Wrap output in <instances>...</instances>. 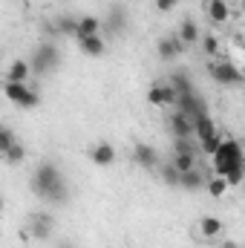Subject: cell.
Here are the masks:
<instances>
[{
  "label": "cell",
  "instance_id": "1",
  "mask_svg": "<svg viewBox=\"0 0 245 248\" xmlns=\"http://www.w3.org/2000/svg\"><path fill=\"white\" fill-rule=\"evenodd\" d=\"M32 190L38 193V199L49 202V205H63L69 199V185L66 176L61 173V168L49 159H44L35 173H32Z\"/></svg>",
  "mask_w": 245,
  "mask_h": 248
},
{
  "label": "cell",
  "instance_id": "2",
  "mask_svg": "<svg viewBox=\"0 0 245 248\" xmlns=\"http://www.w3.org/2000/svg\"><path fill=\"white\" fill-rule=\"evenodd\" d=\"M214 173L222 176L228 187H237L243 182V168H245V159H243V144L231 136H222L219 147L214 150Z\"/></svg>",
  "mask_w": 245,
  "mask_h": 248
},
{
  "label": "cell",
  "instance_id": "3",
  "mask_svg": "<svg viewBox=\"0 0 245 248\" xmlns=\"http://www.w3.org/2000/svg\"><path fill=\"white\" fill-rule=\"evenodd\" d=\"M61 63V49L55 46V41H41L35 49H32V61H29V69L35 75H46L52 69H58Z\"/></svg>",
  "mask_w": 245,
  "mask_h": 248
},
{
  "label": "cell",
  "instance_id": "4",
  "mask_svg": "<svg viewBox=\"0 0 245 248\" xmlns=\"http://www.w3.org/2000/svg\"><path fill=\"white\" fill-rule=\"evenodd\" d=\"M208 72H211V78H214L216 84H225V87L243 84V69H240L237 63H231L228 58H222V55L208 63Z\"/></svg>",
  "mask_w": 245,
  "mask_h": 248
},
{
  "label": "cell",
  "instance_id": "5",
  "mask_svg": "<svg viewBox=\"0 0 245 248\" xmlns=\"http://www.w3.org/2000/svg\"><path fill=\"white\" fill-rule=\"evenodd\" d=\"M3 95H6L15 107H23V110H32V107L41 104V95H38L29 84H12V81H6V84H3Z\"/></svg>",
  "mask_w": 245,
  "mask_h": 248
},
{
  "label": "cell",
  "instance_id": "6",
  "mask_svg": "<svg viewBox=\"0 0 245 248\" xmlns=\"http://www.w3.org/2000/svg\"><path fill=\"white\" fill-rule=\"evenodd\" d=\"M52 228H55V219H52V214H46V211H38V214H32L29 217V240H38V243H46L49 237H52Z\"/></svg>",
  "mask_w": 245,
  "mask_h": 248
},
{
  "label": "cell",
  "instance_id": "7",
  "mask_svg": "<svg viewBox=\"0 0 245 248\" xmlns=\"http://www.w3.org/2000/svg\"><path fill=\"white\" fill-rule=\"evenodd\" d=\"M127 26H130L127 9H124V6H110V9H107V17L101 20V32H107V35H124Z\"/></svg>",
  "mask_w": 245,
  "mask_h": 248
},
{
  "label": "cell",
  "instance_id": "8",
  "mask_svg": "<svg viewBox=\"0 0 245 248\" xmlns=\"http://www.w3.org/2000/svg\"><path fill=\"white\" fill-rule=\"evenodd\" d=\"M176 110L182 113V116H187L190 122L196 119V116H205L208 113V101L199 95V93H190V95H179L176 98Z\"/></svg>",
  "mask_w": 245,
  "mask_h": 248
},
{
  "label": "cell",
  "instance_id": "9",
  "mask_svg": "<svg viewBox=\"0 0 245 248\" xmlns=\"http://www.w3.org/2000/svg\"><path fill=\"white\" fill-rule=\"evenodd\" d=\"M184 49H187V46L182 44V38L176 35V29H173L170 35H165V38L156 44V52H159L162 61H173V58H179V55H184Z\"/></svg>",
  "mask_w": 245,
  "mask_h": 248
},
{
  "label": "cell",
  "instance_id": "10",
  "mask_svg": "<svg viewBox=\"0 0 245 248\" xmlns=\"http://www.w3.org/2000/svg\"><path fill=\"white\" fill-rule=\"evenodd\" d=\"M176 90L170 87V84H153L150 90H147V101L153 104V107H176Z\"/></svg>",
  "mask_w": 245,
  "mask_h": 248
},
{
  "label": "cell",
  "instance_id": "11",
  "mask_svg": "<svg viewBox=\"0 0 245 248\" xmlns=\"http://www.w3.org/2000/svg\"><path fill=\"white\" fill-rule=\"evenodd\" d=\"M133 159H136V165L138 168H144V170H159V153L147 144V141H136L133 144Z\"/></svg>",
  "mask_w": 245,
  "mask_h": 248
},
{
  "label": "cell",
  "instance_id": "12",
  "mask_svg": "<svg viewBox=\"0 0 245 248\" xmlns=\"http://www.w3.org/2000/svg\"><path fill=\"white\" fill-rule=\"evenodd\" d=\"M90 159H92L95 168H110L116 162V147L110 141H98V144L90 147Z\"/></svg>",
  "mask_w": 245,
  "mask_h": 248
},
{
  "label": "cell",
  "instance_id": "13",
  "mask_svg": "<svg viewBox=\"0 0 245 248\" xmlns=\"http://www.w3.org/2000/svg\"><path fill=\"white\" fill-rule=\"evenodd\" d=\"M222 231H225V225L219 217H214V214L199 217V237L202 240H216V237H222Z\"/></svg>",
  "mask_w": 245,
  "mask_h": 248
},
{
  "label": "cell",
  "instance_id": "14",
  "mask_svg": "<svg viewBox=\"0 0 245 248\" xmlns=\"http://www.w3.org/2000/svg\"><path fill=\"white\" fill-rule=\"evenodd\" d=\"M176 35L182 38L184 46H196V44H199V38H202V32H199V23H196L193 17H184L182 23H179V29H176Z\"/></svg>",
  "mask_w": 245,
  "mask_h": 248
},
{
  "label": "cell",
  "instance_id": "15",
  "mask_svg": "<svg viewBox=\"0 0 245 248\" xmlns=\"http://www.w3.org/2000/svg\"><path fill=\"white\" fill-rule=\"evenodd\" d=\"M78 46H81V52H84V55H90V58H101V55L107 52V44H104V38H101V35L78 38Z\"/></svg>",
  "mask_w": 245,
  "mask_h": 248
},
{
  "label": "cell",
  "instance_id": "16",
  "mask_svg": "<svg viewBox=\"0 0 245 248\" xmlns=\"http://www.w3.org/2000/svg\"><path fill=\"white\" fill-rule=\"evenodd\" d=\"M205 12L214 23H225L231 17V3L228 0H205Z\"/></svg>",
  "mask_w": 245,
  "mask_h": 248
},
{
  "label": "cell",
  "instance_id": "17",
  "mask_svg": "<svg viewBox=\"0 0 245 248\" xmlns=\"http://www.w3.org/2000/svg\"><path fill=\"white\" fill-rule=\"evenodd\" d=\"M168 124H170V136H173V139H193V127H190V119H187V116H182L179 110L170 116V122H168Z\"/></svg>",
  "mask_w": 245,
  "mask_h": 248
},
{
  "label": "cell",
  "instance_id": "18",
  "mask_svg": "<svg viewBox=\"0 0 245 248\" xmlns=\"http://www.w3.org/2000/svg\"><path fill=\"white\" fill-rule=\"evenodd\" d=\"M90 35H101V17H95V15H84V17H78L75 41H78V38H90Z\"/></svg>",
  "mask_w": 245,
  "mask_h": 248
},
{
  "label": "cell",
  "instance_id": "19",
  "mask_svg": "<svg viewBox=\"0 0 245 248\" xmlns=\"http://www.w3.org/2000/svg\"><path fill=\"white\" fill-rule=\"evenodd\" d=\"M0 159H3L6 165H12V168L23 165V162H26V147H23V141H20V139H15V141L6 147V153H3Z\"/></svg>",
  "mask_w": 245,
  "mask_h": 248
},
{
  "label": "cell",
  "instance_id": "20",
  "mask_svg": "<svg viewBox=\"0 0 245 248\" xmlns=\"http://www.w3.org/2000/svg\"><path fill=\"white\" fill-rule=\"evenodd\" d=\"M29 75H32L29 61H12L9 63V69H6V81H12V84H26Z\"/></svg>",
  "mask_w": 245,
  "mask_h": 248
},
{
  "label": "cell",
  "instance_id": "21",
  "mask_svg": "<svg viewBox=\"0 0 245 248\" xmlns=\"http://www.w3.org/2000/svg\"><path fill=\"white\" fill-rule=\"evenodd\" d=\"M179 187H184V190H199V187H205V173H202V168L196 165L193 170L179 173Z\"/></svg>",
  "mask_w": 245,
  "mask_h": 248
},
{
  "label": "cell",
  "instance_id": "22",
  "mask_svg": "<svg viewBox=\"0 0 245 248\" xmlns=\"http://www.w3.org/2000/svg\"><path fill=\"white\" fill-rule=\"evenodd\" d=\"M52 23H55L58 38H75V32H78V17L75 15H58Z\"/></svg>",
  "mask_w": 245,
  "mask_h": 248
},
{
  "label": "cell",
  "instance_id": "23",
  "mask_svg": "<svg viewBox=\"0 0 245 248\" xmlns=\"http://www.w3.org/2000/svg\"><path fill=\"white\" fill-rule=\"evenodd\" d=\"M190 127H193V139H196V141L205 139V136H211V133H216V124H214V119H211V113L196 116V119L190 122Z\"/></svg>",
  "mask_w": 245,
  "mask_h": 248
},
{
  "label": "cell",
  "instance_id": "24",
  "mask_svg": "<svg viewBox=\"0 0 245 248\" xmlns=\"http://www.w3.org/2000/svg\"><path fill=\"white\" fill-rule=\"evenodd\" d=\"M168 84L176 90V95H190V93H196V87H193V81L187 78V72H173Z\"/></svg>",
  "mask_w": 245,
  "mask_h": 248
},
{
  "label": "cell",
  "instance_id": "25",
  "mask_svg": "<svg viewBox=\"0 0 245 248\" xmlns=\"http://www.w3.org/2000/svg\"><path fill=\"white\" fill-rule=\"evenodd\" d=\"M199 153H173V159H170V165L179 170V173H184V170H193L199 162Z\"/></svg>",
  "mask_w": 245,
  "mask_h": 248
},
{
  "label": "cell",
  "instance_id": "26",
  "mask_svg": "<svg viewBox=\"0 0 245 248\" xmlns=\"http://www.w3.org/2000/svg\"><path fill=\"white\" fill-rule=\"evenodd\" d=\"M219 141H222V133L216 130V133H211V136H205V139H199L196 144H199V153H205V156H214V150L219 147Z\"/></svg>",
  "mask_w": 245,
  "mask_h": 248
},
{
  "label": "cell",
  "instance_id": "27",
  "mask_svg": "<svg viewBox=\"0 0 245 248\" xmlns=\"http://www.w3.org/2000/svg\"><path fill=\"white\" fill-rule=\"evenodd\" d=\"M205 187H208V193H211V196H216V199H222V196L228 193V182H225L222 176H214V179H205Z\"/></svg>",
  "mask_w": 245,
  "mask_h": 248
},
{
  "label": "cell",
  "instance_id": "28",
  "mask_svg": "<svg viewBox=\"0 0 245 248\" xmlns=\"http://www.w3.org/2000/svg\"><path fill=\"white\" fill-rule=\"evenodd\" d=\"M159 176H162V182L170 187H179V170L168 162V165H159Z\"/></svg>",
  "mask_w": 245,
  "mask_h": 248
},
{
  "label": "cell",
  "instance_id": "29",
  "mask_svg": "<svg viewBox=\"0 0 245 248\" xmlns=\"http://www.w3.org/2000/svg\"><path fill=\"white\" fill-rule=\"evenodd\" d=\"M196 46H202V52H205V55H214V58H219V41H216L214 35H202Z\"/></svg>",
  "mask_w": 245,
  "mask_h": 248
},
{
  "label": "cell",
  "instance_id": "30",
  "mask_svg": "<svg viewBox=\"0 0 245 248\" xmlns=\"http://www.w3.org/2000/svg\"><path fill=\"white\" fill-rule=\"evenodd\" d=\"M15 139H17V136H15V130H12V127H6V124H0V156L6 153V147H9Z\"/></svg>",
  "mask_w": 245,
  "mask_h": 248
},
{
  "label": "cell",
  "instance_id": "31",
  "mask_svg": "<svg viewBox=\"0 0 245 248\" xmlns=\"http://www.w3.org/2000/svg\"><path fill=\"white\" fill-rule=\"evenodd\" d=\"M179 3H182V0H156V12L168 15V12H173V9H176Z\"/></svg>",
  "mask_w": 245,
  "mask_h": 248
},
{
  "label": "cell",
  "instance_id": "32",
  "mask_svg": "<svg viewBox=\"0 0 245 248\" xmlns=\"http://www.w3.org/2000/svg\"><path fill=\"white\" fill-rule=\"evenodd\" d=\"M55 248H75V243H72V240H61Z\"/></svg>",
  "mask_w": 245,
  "mask_h": 248
},
{
  "label": "cell",
  "instance_id": "33",
  "mask_svg": "<svg viewBox=\"0 0 245 248\" xmlns=\"http://www.w3.org/2000/svg\"><path fill=\"white\" fill-rule=\"evenodd\" d=\"M3 208H6V199H3V193H0V214H3Z\"/></svg>",
  "mask_w": 245,
  "mask_h": 248
},
{
  "label": "cell",
  "instance_id": "34",
  "mask_svg": "<svg viewBox=\"0 0 245 248\" xmlns=\"http://www.w3.org/2000/svg\"><path fill=\"white\" fill-rule=\"evenodd\" d=\"M219 248H237V246H234V243H222Z\"/></svg>",
  "mask_w": 245,
  "mask_h": 248
}]
</instances>
